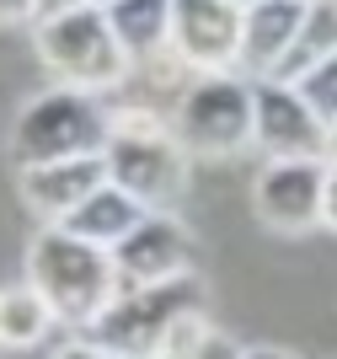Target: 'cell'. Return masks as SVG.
I'll list each match as a JSON object with an SVG mask.
<instances>
[{
  "instance_id": "obj_4",
  "label": "cell",
  "mask_w": 337,
  "mask_h": 359,
  "mask_svg": "<svg viewBox=\"0 0 337 359\" xmlns=\"http://www.w3.org/2000/svg\"><path fill=\"white\" fill-rule=\"evenodd\" d=\"M113 140V107L91 91L48 86L16 113L11 129V161L22 166H48V161H75V156H102Z\"/></svg>"
},
{
  "instance_id": "obj_24",
  "label": "cell",
  "mask_w": 337,
  "mask_h": 359,
  "mask_svg": "<svg viewBox=\"0 0 337 359\" xmlns=\"http://www.w3.org/2000/svg\"><path fill=\"white\" fill-rule=\"evenodd\" d=\"M326 156H337V123H332V135H326Z\"/></svg>"
},
{
  "instance_id": "obj_5",
  "label": "cell",
  "mask_w": 337,
  "mask_h": 359,
  "mask_svg": "<svg viewBox=\"0 0 337 359\" xmlns=\"http://www.w3.org/2000/svg\"><path fill=\"white\" fill-rule=\"evenodd\" d=\"M204 306H209V290H204L198 273L166 279V285H139V290H123V295L91 322L86 338H97L113 359H161L166 332H172L182 316L204 311Z\"/></svg>"
},
{
  "instance_id": "obj_7",
  "label": "cell",
  "mask_w": 337,
  "mask_h": 359,
  "mask_svg": "<svg viewBox=\"0 0 337 359\" xmlns=\"http://www.w3.org/2000/svg\"><path fill=\"white\" fill-rule=\"evenodd\" d=\"M241 0H172V60L193 75H241Z\"/></svg>"
},
{
  "instance_id": "obj_13",
  "label": "cell",
  "mask_w": 337,
  "mask_h": 359,
  "mask_svg": "<svg viewBox=\"0 0 337 359\" xmlns=\"http://www.w3.org/2000/svg\"><path fill=\"white\" fill-rule=\"evenodd\" d=\"M145 215H150V210H145L134 194H123L118 182H102V188H97L86 204H75V210L64 215L59 225H64L70 236H86V241H97V247H107V252H113V247L129 236V231L145 220Z\"/></svg>"
},
{
  "instance_id": "obj_14",
  "label": "cell",
  "mask_w": 337,
  "mask_h": 359,
  "mask_svg": "<svg viewBox=\"0 0 337 359\" xmlns=\"http://www.w3.org/2000/svg\"><path fill=\"white\" fill-rule=\"evenodd\" d=\"M102 11L134 65L172 54V0H107Z\"/></svg>"
},
{
  "instance_id": "obj_9",
  "label": "cell",
  "mask_w": 337,
  "mask_h": 359,
  "mask_svg": "<svg viewBox=\"0 0 337 359\" xmlns=\"http://www.w3.org/2000/svg\"><path fill=\"white\" fill-rule=\"evenodd\" d=\"M193 257H198V247H193V231L177 220L172 210H150L145 220H139L129 236L113 247V263H118V279H123V290L182 279V273H193Z\"/></svg>"
},
{
  "instance_id": "obj_12",
  "label": "cell",
  "mask_w": 337,
  "mask_h": 359,
  "mask_svg": "<svg viewBox=\"0 0 337 359\" xmlns=\"http://www.w3.org/2000/svg\"><path fill=\"white\" fill-rule=\"evenodd\" d=\"M300 22H305V0H252L241 16V75L268 81L294 48Z\"/></svg>"
},
{
  "instance_id": "obj_26",
  "label": "cell",
  "mask_w": 337,
  "mask_h": 359,
  "mask_svg": "<svg viewBox=\"0 0 337 359\" xmlns=\"http://www.w3.org/2000/svg\"><path fill=\"white\" fill-rule=\"evenodd\" d=\"M241 6H252V0H241Z\"/></svg>"
},
{
  "instance_id": "obj_22",
  "label": "cell",
  "mask_w": 337,
  "mask_h": 359,
  "mask_svg": "<svg viewBox=\"0 0 337 359\" xmlns=\"http://www.w3.org/2000/svg\"><path fill=\"white\" fill-rule=\"evenodd\" d=\"M241 359H300V354H289V348H247V354H241Z\"/></svg>"
},
{
  "instance_id": "obj_17",
  "label": "cell",
  "mask_w": 337,
  "mask_h": 359,
  "mask_svg": "<svg viewBox=\"0 0 337 359\" xmlns=\"http://www.w3.org/2000/svg\"><path fill=\"white\" fill-rule=\"evenodd\" d=\"M294 86H300V97L310 102V113L332 129V123H337V54H326V60L316 65V70H305Z\"/></svg>"
},
{
  "instance_id": "obj_8",
  "label": "cell",
  "mask_w": 337,
  "mask_h": 359,
  "mask_svg": "<svg viewBox=\"0 0 337 359\" xmlns=\"http://www.w3.org/2000/svg\"><path fill=\"white\" fill-rule=\"evenodd\" d=\"M252 102H257V123H252V145H263L268 161H326V129L300 86L289 81H252Z\"/></svg>"
},
{
  "instance_id": "obj_6",
  "label": "cell",
  "mask_w": 337,
  "mask_h": 359,
  "mask_svg": "<svg viewBox=\"0 0 337 359\" xmlns=\"http://www.w3.org/2000/svg\"><path fill=\"white\" fill-rule=\"evenodd\" d=\"M252 123H257V102H252L247 75H193L172 113V135L182 140L188 156L204 161H225L252 145Z\"/></svg>"
},
{
  "instance_id": "obj_20",
  "label": "cell",
  "mask_w": 337,
  "mask_h": 359,
  "mask_svg": "<svg viewBox=\"0 0 337 359\" xmlns=\"http://www.w3.org/2000/svg\"><path fill=\"white\" fill-rule=\"evenodd\" d=\"M38 16V0H0V27H32Z\"/></svg>"
},
{
  "instance_id": "obj_11",
  "label": "cell",
  "mask_w": 337,
  "mask_h": 359,
  "mask_svg": "<svg viewBox=\"0 0 337 359\" xmlns=\"http://www.w3.org/2000/svg\"><path fill=\"white\" fill-rule=\"evenodd\" d=\"M22 204L43 225H59L75 204H86L97 188L107 182V161L102 156H75V161H48V166H22Z\"/></svg>"
},
{
  "instance_id": "obj_2",
  "label": "cell",
  "mask_w": 337,
  "mask_h": 359,
  "mask_svg": "<svg viewBox=\"0 0 337 359\" xmlns=\"http://www.w3.org/2000/svg\"><path fill=\"white\" fill-rule=\"evenodd\" d=\"M107 182L134 194L145 210H177L188 194L193 156L172 135V118L156 107H113V140L102 150Z\"/></svg>"
},
{
  "instance_id": "obj_1",
  "label": "cell",
  "mask_w": 337,
  "mask_h": 359,
  "mask_svg": "<svg viewBox=\"0 0 337 359\" xmlns=\"http://www.w3.org/2000/svg\"><path fill=\"white\" fill-rule=\"evenodd\" d=\"M27 285L48 300L59 327L75 332H91V322L123 295L113 252L86 236H70L64 225H43L27 241Z\"/></svg>"
},
{
  "instance_id": "obj_18",
  "label": "cell",
  "mask_w": 337,
  "mask_h": 359,
  "mask_svg": "<svg viewBox=\"0 0 337 359\" xmlns=\"http://www.w3.org/2000/svg\"><path fill=\"white\" fill-rule=\"evenodd\" d=\"M322 231H337V156L322 161Z\"/></svg>"
},
{
  "instance_id": "obj_19",
  "label": "cell",
  "mask_w": 337,
  "mask_h": 359,
  "mask_svg": "<svg viewBox=\"0 0 337 359\" xmlns=\"http://www.w3.org/2000/svg\"><path fill=\"white\" fill-rule=\"evenodd\" d=\"M48 359H113V354H107L97 338H86V332H81V338H64V344H59Z\"/></svg>"
},
{
  "instance_id": "obj_21",
  "label": "cell",
  "mask_w": 337,
  "mask_h": 359,
  "mask_svg": "<svg viewBox=\"0 0 337 359\" xmlns=\"http://www.w3.org/2000/svg\"><path fill=\"white\" fill-rule=\"evenodd\" d=\"M177 359H241V348H235L231 338H225V332H214V338H209V344L198 348V354H177Z\"/></svg>"
},
{
  "instance_id": "obj_3",
  "label": "cell",
  "mask_w": 337,
  "mask_h": 359,
  "mask_svg": "<svg viewBox=\"0 0 337 359\" xmlns=\"http://www.w3.org/2000/svg\"><path fill=\"white\" fill-rule=\"evenodd\" d=\"M32 48H38V65L54 75V86L91 91V97L118 91L134 70L129 48L118 43L113 22H107V11L97 0L54 11V16H38L32 22Z\"/></svg>"
},
{
  "instance_id": "obj_25",
  "label": "cell",
  "mask_w": 337,
  "mask_h": 359,
  "mask_svg": "<svg viewBox=\"0 0 337 359\" xmlns=\"http://www.w3.org/2000/svg\"><path fill=\"white\" fill-rule=\"evenodd\" d=\"M97 6H107V0H97Z\"/></svg>"
},
{
  "instance_id": "obj_15",
  "label": "cell",
  "mask_w": 337,
  "mask_h": 359,
  "mask_svg": "<svg viewBox=\"0 0 337 359\" xmlns=\"http://www.w3.org/2000/svg\"><path fill=\"white\" fill-rule=\"evenodd\" d=\"M326 54H337V0H305V22L294 32V48L284 54V65L268 75V81H289L294 86V81L305 70H316Z\"/></svg>"
},
{
  "instance_id": "obj_10",
  "label": "cell",
  "mask_w": 337,
  "mask_h": 359,
  "mask_svg": "<svg viewBox=\"0 0 337 359\" xmlns=\"http://www.w3.org/2000/svg\"><path fill=\"white\" fill-rule=\"evenodd\" d=\"M252 210L268 231L300 236L322 225V161H263L252 177Z\"/></svg>"
},
{
  "instance_id": "obj_16",
  "label": "cell",
  "mask_w": 337,
  "mask_h": 359,
  "mask_svg": "<svg viewBox=\"0 0 337 359\" xmlns=\"http://www.w3.org/2000/svg\"><path fill=\"white\" fill-rule=\"evenodd\" d=\"M54 311H48V300L22 279V285L0 290V348H38L54 332Z\"/></svg>"
},
{
  "instance_id": "obj_23",
  "label": "cell",
  "mask_w": 337,
  "mask_h": 359,
  "mask_svg": "<svg viewBox=\"0 0 337 359\" xmlns=\"http://www.w3.org/2000/svg\"><path fill=\"white\" fill-rule=\"evenodd\" d=\"M70 6H86V0H38V11L54 16V11H70Z\"/></svg>"
}]
</instances>
